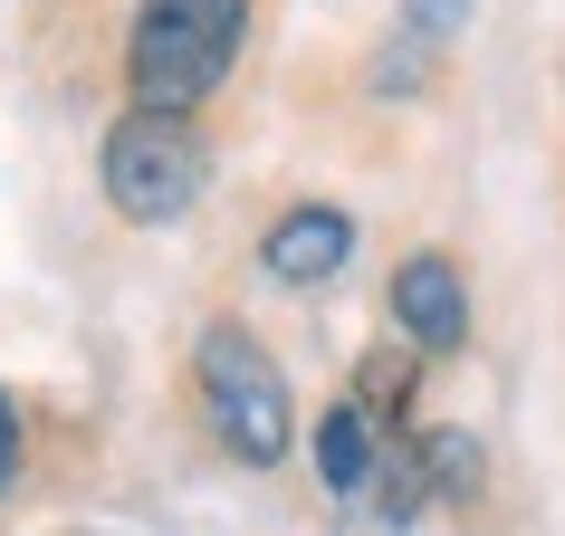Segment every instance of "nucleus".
<instances>
[{"label": "nucleus", "mask_w": 565, "mask_h": 536, "mask_svg": "<svg viewBox=\"0 0 565 536\" xmlns=\"http://www.w3.org/2000/svg\"><path fill=\"white\" fill-rule=\"evenodd\" d=\"M249 39V0H145L125 30V96L145 116H192L231 77Z\"/></svg>", "instance_id": "f257e3e1"}, {"label": "nucleus", "mask_w": 565, "mask_h": 536, "mask_svg": "<svg viewBox=\"0 0 565 536\" xmlns=\"http://www.w3.org/2000/svg\"><path fill=\"white\" fill-rule=\"evenodd\" d=\"M192 393H202V421H211V441L231 450V460H249V470H278L288 460V441H298V393H288L278 355L249 326H211L192 345Z\"/></svg>", "instance_id": "f03ea898"}, {"label": "nucleus", "mask_w": 565, "mask_h": 536, "mask_svg": "<svg viewBox=\"0 0 565 536\" xmlns=\"http://www.w3.org/2000/svg\"><path fill=\"white\" fill-rule=\"evenodd\" d=\"M96 182H106V202H116L135 231H163V221H182V211L202 202L211 153H202V135H192V116H145V106H135V116L106 125Z\"/></svg>", "instance_id": "7ed1b4c3"}, {"label": "nucleus", "mask_w": 565, "mask_h": 536, "mask_svg": "<svg viewBox=\"0 0 565 536\" xmlns=\"http://www.w3.org/2000/svg\"><path fill=\"white\" fill-rule=\"evenodd\" d=\"M393 326H403V345H422V355L470 345V288H460V259L413 249V259L393 268Z\"/></svg>", "instance_id": "20e7f679"}, {"label": "nucleus", "mask_w": 565, "mask_h": 536, "mask_svg": "<svg viewBox=\"0 0 565 536\" xmlns=\"http://www.w3.org/2000/svg\"><path fill=\"white\" fill-rule=\"evenodd\" d=\"M259 259L278 288H327L335 268L355 259V221L335 202H298V211H278V231L259 239Z\"/></svg>", "instance_id": "39448f33"}, {"label": "nucleus", "mask_w": 565, "mask_h": 536, "mask_svg": "<svg viewBox=\"0 0 565 536\" xmlns=\"http://www.w3.org/2000/svg\"><path fill=\"white\" fill-rule=\"evenodd\" d=\"M374 470H384V460H374V412H364V403L317 412V479H327L335 499H355Z\"/></svg>", "instance_id": "423d86ee"}, {"label": "nucleus", "mask_w": 565, "mask_h": 536, "mask_svg": "<svg viewBox=\"0 0 565 536\" xmlns=\"http://www.w3.org/2000/svg\"><path fill=\"white\" fill-rule=\"evenodd\" d=\"M403 20H413V39H450L470 20V0H403Z\"/></svg>", "instance_id": "0eeeda50"}, {"label": "nucleus", "mask_w": 565, "mask_h": 536, "mask_svg": "<svg viewBox=\"0 0 565 536\" xmlns=\"http://www.w3.org/2000/svg\"><path fill=\"white\" fill-rule=\"evenodd\" d=\"M10 470H20V412H10V393H0V489H10Z\"/></svg>", "instance_id": "6e6552de"}]
</instances>
